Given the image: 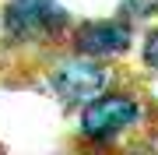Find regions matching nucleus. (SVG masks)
<instances>
[{
  "label": "nucleus",
  "mask_w": 158,
  "mask_h": 155,
  "mask_svg": "<svg viewBox=\"0 0 158 155\" xmlns=\"http://www.w3.org/2000/svg\"><path fill=\"white\" fill-rule=\"evenodd\" d=\"M42 81L63 113H77L95 95L116 85V67L95 57H81L74 50H56L42 71Z\"/></svg>",
  "instance_id": "7ed1b4c3"
},
{
  "label": "nucleus",
  "mask_w": 158,
  "mask_h": 155,
  "mask_svg": "<svg viewBox=\"0 0 158 155\" xmlns=\"http://www.w3.org/2000/svg\"><path fill=\"white\" fill-rule=\"evenodd\" d=\"M158 11V0H119L116 14L130 18V21H141V18H151Z\"/></svg>",
  "instance_id": "423d86ee"
},
{
  "label": "nucleus",
  "mask_w": 158,
  "mask_h": 155,
  "mask_svg": "<svg viewBox=\"0 0 158 155\" xmlns=\"http://www.w3.org/2000/svg\"><path fill=\"white\" fill-rule=\"evenodd\" d=\"M137 42L134 21L123 14L116 18H85V21H74L67 32V50L81 53V57H95L106 63L123 60Z\"/></svg>",
  "instance_id": "20e7f679"
},
{
  "label": "nucleus",
  "mask_w": 158,
  "mask_h": 155,
  "mask_svg": "<svg viewBox=\"0 0 158 155\" xmlns=\"http://www.w3.org/2000/svg\"><path fill=\"white\" fill-rule=\"evenodd\" d=\"M74 14L60 0H4L0 39L11 53H56L67 46Z\"/></svg>",
  "instance_id": "f03ea898"
},
{
  "label": "nucleus",
  "mask_w": 158,
  "mask_h": 155,
  "mask_svg": "<svg viewBox=\"0 0 158 155\" xmlns=\"http://www.w3.org/2000/svg\"><path fill=\"white\" fill-rule=\"evenodd\" d=\"M148 102L137 88L113 85L102 95H95L88 106L74 113V144L77 148H119L130 134L144 131Z\"/></svg>",
  "instance_id": "f257e3e1"
},
{
  "label": "nucleus",
  "mask_w": 158,
  "mask_h": 155,
  "mask_svg": "<svg viewBox=\"0 0 158 155\" xmlns=\"http://www.w3.org/2000/svg\"><path fill=\"white\" fill-rule=\"evenodd\" d=\"M141 63L151 78H158V25H148L141 35Z\"/></svg>",
  "instance_id": "39448f33"
}]
</instances>
